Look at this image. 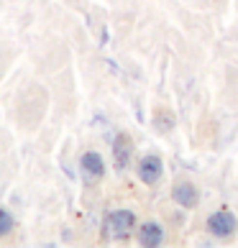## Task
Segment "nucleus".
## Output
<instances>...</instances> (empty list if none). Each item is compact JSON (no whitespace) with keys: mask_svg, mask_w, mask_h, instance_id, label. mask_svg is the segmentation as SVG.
<instances>
[{"mask_svg":"<svg viewBox=\"0 0 238 248\" xmlns=\"http://www.w3.org/2000/svg\"><path fill=\"white\" fill-rule=\"evenodd\" d=\"M133 225H136L133 210H113V213H108L103 223V235L113 238V241H126L133 233Z\"/></svg>","mask_w":238,"mask_h":248,"instance_id":"1","label":"nucleus"},{"mask_svg":"<svg viewBox=\"0 0 238 248\" xmlns=\"http://www.w3.org/2000/svg\"><path fill=\"white\" fill-rule=\"evenodd\" d=\"M164 174V161L159 154H146L139 161V179L143 185H157Z\"/></svg>","mask_w":238,"mask_h":248,"instance_id":"2","label":"nucleus"},{"mask_svg":"<svg viewBox=\"0 0 238 248\" xmlns=\"http://www.w3.org/2000/svg\"><path fill=\"white\" fill-rule=\"evenodd\" d=\"M236 228H238L236 215L225 213V210H221V213H213V215L207 217V231L213 233L215 238H228V235H233Z\"/></svg>","mask_w":238,"mask_h":248,"instance_id":"3","label":"nucleus"},{"mask_svg":"<svg viewBox=\"0 0 238 248\" xmlns=\"http://www.w3.org/2000/svg\"><path fill=\"white\" fill-rule=\"evenodd\" d=\"M79 169H82V174H85L87 182H100L105 177V161H103V156H100L97 151H85L82 154Z\"/></svg>","mask_w":238,"mask_h":248,"instance_id":"4","label":"nucleus"},{"mask_svg":"<svg viewBox=\"0 0 238 248\" xmlns=\"http://www.w3.org/2000/svg\"><path fill=\"white\" fill-rule=\"evenodd\" d=\"M172 197H175V202H177L179 207L192 210L200 202V192H197V187L192 185V182L182 179V182H177V185L172 187Z\"/></svg>","mask_w":238,"mask_h":248,"instance_id":"5","label":"nucleus"},{"mask_svg":"<svg viewBox=\"0 0 238 248\" xmlns=\"http://www.w3.org/2000/svg\"><path fill=\"white\" fill-rule=\"evenodd\" d=\"M131 156H133V141L128 133H118L113 139V161L118 169H126L131 164Z\"/></svg>","mask_w":238,"mask_h":248,"instance_id":"6","label":"nucleus"},{"mask_svg":"<svg viewBox=\"0 0 238 248\" xmlns=\"http://www.w3.org/2000/svg\"><path fill=\"white\" fill-rule=\"evenodd\" d=\"M139 243L146 246V248H157L164 243V228L159 223H154V220H149V223H143L139 228Z\"/></svg>","mask_w":238,"mask_h":248,"instance_id":"7","label":"nucleus"},{"mask_svg":"<svg viewBox=\"0 0 238 248\" xmlns=\"http://www.w3.org/2000/svg\"><path fill=\"white\" fill-rule=\"evenodd\" d=\"M16 231V217L11 210H5V207H0V238H8Z\"/></svg>","mask_w":238,"mask_h":248,"instance_id":"8","label":"nucleus"}]
</instances>
